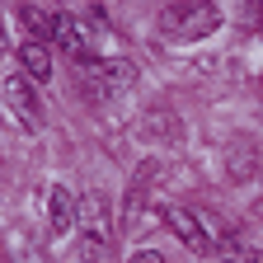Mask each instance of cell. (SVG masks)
Returning <instances> with one entry per match:
<instances>
[{
  "mask_svg": "<svg viewBox=\"0 0 263 263\" xmlns=\"http://www.w3.org/2000/svg\"><path fill=\"white\" fill-rule=\"evenodd\" d=\"M19 66H24V76L28 80H47L52 76V57H47V43H24L19 47Z\"/></svg>",
  "mask_w": 263,
  "mask_h": 263,
  "instance_id": "cell-9",
  "label": "cell"
},
{
  "mask_svg": "<svg viewBox=\"0 0 263 263\" xmlns=\"http://www.w3.org/2000/svg\"><path fill=\"white\" fill-rule=\"evenodd\" d=\"M127 263H164V254H155V249H141V254H132Z\"/></svg>",
  "mask_w": 263,
  "mask_h": 263,
  "instance_id": "cell-13",
  "label": "cell"
},
{
  "mask_svg": "<svg viewBox=\"0 0 263 263\" xmlns=\"http://www.w3.org/2000/svg\"><path fill=\"white\" fill-rule=\"evenodd\" d=\"M254 151H230V179H249L254 174Z\"/></svg>",
  "mask_w": 263,
  "mask_h": 263,
  "instance_id": "cell-12",
  "label": "cell"
},
{
  "mask_svg": "<svg viewBox=\"0 0 263 263\" xmlns=\"http://www.w3.org/2000/svg\"><path fill=\"white\" fill-rule=\"evenodd\" d=\"M80 76H85V85L94 89V94H127L132 85H137V66L132 61H122V57H113V61H85L80 66Z\"/></svg>",
  "mask_w": 263,
  "mask_h": 263,
  "instance_id": "cell-3",
  "label": "cell"
},
{
  "mask_svg": "<svg viewBox=\"0 0 263 263\" xmlns=\"http://www.w3.org/2000/svg\"><path fill=\"white\" fill-rule=\"evenodd\" d=\"M216 28H221V10L212 0H174V5L160 10V33L174 43H197Z\"/></svg>",
  "mask_w": 263,
  "mask_h": 263,
  "instance_id": "cell-1",
  "label": "cell"
},
{
  "mask_svg": "<svg viewBox=\"0 0 263 263\" xmlns=\"http://www.w3.org/2000/svg\"><path fill=\"white\" fill-rule=\"evenodd\" d=\"M80 221V207H76V197H71V188H52V197H47V226H52V235H66Z\"/></svg>",
  "mask_w": 263,
  "mask_h": 263,
  "instance_id": "cell-6",
  "label": "cell"
},
{
  "mask_svg": "<svg viewBox=\"0 0 263 263\" xmlns=\"http://www.w3.org/2000/svg\"><path fill=\"white\" fill-rule=\"evenodd\" d=\"M76 254H80V263H113V235H99V230H80Z\"/></svg>",
  "mask_w": 263,
  "mask_h": 263,
  "instance_id": "cell-10",
  "label": "cell"
},
{
  "mask_svg": "<svg viewBox=\"0 0 263 263\" xmlns=\"http://www.w3.org/2000/svg\"><path fill=\"white\" fill-rule=\"evenodd\" d=\"M164 226H170L193 254H216L221 235L230 230V226H221L207 207H164Z\"/></svg>",
  "mask_w": 263,
  "mask_h": 263,
  "instance_id": "cell-2",
  "label": "cell"
},
{
  "mask_svg": "<svg viewBox=\"0 0 263 263\" xmlns=\"http://www.w3.org/2000/svg\"><path fill=\"white\" fill-rule=\"evenodd\" d=\"M0 94H5V108L19 118L24 132H38L43 127V108H38V94H33L28 76H5V80H0Z\"/></svg>",
  "mask_w": 263,
  "mask_h": 263,
  "instance_id": "cell-4",
  "label": "cell"
},
{
  "mask_svg": "<svg viewBox=\"0 0 263 263\" xmlns=\"http://www.w3.org/2000/svg\"><path fill=\"white\" fill-rule=\"evenodd\" d=\"M160 174H164V164H155V160H146L141 170H137V179H132V193H127V226H137V212H141V202H146V188H155L160 183Z\"/></svg>",
  "mask_w": 263,
  "mask_h": 263,
  "instance_id": "cell-7",
  "label": "cell"
},
{
  "mask_svg": "<svg viewBox=\"0 0 263 263\" xmlns=\"http://www.w3.org/2000/svg\"><path fill=\"white\" fill-rule=\"evenodd\" d=\"M19 19H24V28H28V43H47L52 33H57V14L38 10L33 0H24V5H19Z\"/></svg>",
  "mask_w": 263,
  "mask_h": 263,
  "instance_id": "cell-8",
  "label": "cell"
},
{
  "mask_svg": "<svg viewBox=\"0 0 263 263\" xmlns=\"http://www.w3.org/2000/svg\"><path fill=\"white\" fill-rule=\"evenodd\" d=\"M216 254H221L226 263H258V245H249L240 230H226L221 245H216Z\"/></svg>",
  "mask_w": 263,
  "mask_h": 263,
  "instance_id": "cell-11",
  "label": "cell"
},
{
  "mask_svg": "<svg viewBox=\"0 0 263 263\" xmlns=\"http://www.w3.org/2000/svg\"><path fill=\"white\" fill-rule=\"evenodd\" d=\"M0 57H5V28H0Z\"/></svg>",
  "mask_w": 263,
  "mask_h": 263,
  "instance_id": "cell-14",
  "label": "cell"
},
{
  "mask_svg": "<svg viewBox=\"0 0 263 263\" xmlns=\"http://www.w3.org/2000/svg\"><path fill=\"white\" fill-rule=\"evenodd\" d=\"M57 47L71 57L76 66H85V61H99V52H94V33H89V24L85 19H76V14H57Z\"/></svg>",
  "mask_w": 263,
  "mask_h": 263,
  "instance_id": "cell-5",
  "label": "cell"
}]
</instances>
